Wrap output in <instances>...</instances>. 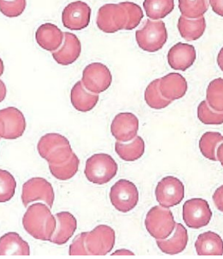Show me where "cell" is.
<instances>
[{
    "label": "cell",
    "instance_id": "cell-1",
    "mask_svg": "<svg viewBox=\"0 0 223 259\" xmlns=\"http://www.w3.org/2000/svg\"><path fill=\"white\" fill-rule=\"evenodd\" d=\"M22 224L28 235L35 239L51 241L57 228V220L49 205L40 203L28 207Z\"/></svg>",
    "mask_w": 223,
    "mask_h": 259
},
{
    "label": "cell",
    "instance_id": "cell-2",
    "mask_svg": "<svg viewBox=\"0 0 223 259\" xmlns=\"http://www.w3.org/2000/svg\"><path fill=\"white\" fill-rule=\"evenodd\" d=\"M37 150L42 159L53 164H63L73 153L69 140L58 133H48L42 136Z\"/></svg>",
    "mask_w": 223,
    "mask_h": 259
},
{
    "label": "cell",
    "instance_id": "cell-3",
    "mask_svg": "<svg viewBox=\"0 0 223 259\" xmlns=\"http://www.w3.org/2000/svg\"><path fill=\"white\" fill-rule=\"evenodd\" d=\"M118 169V164L109 154H95L86 160L84 175L88 182L103 185L114 178Z\"/></svg>",
    "mask_w": 223,
    "mask_h": 259
},
{
    "label": "cell",
    "instance_id": "cell-4",
    "mask_svg": "<svg viewBox=\"0 0 223 259\" xmlns=\"http://www.w3.org/2000/svg\"><path fill=\"white\" fill-rule=\"evenodd\" d=\"M136 41L142 50L155 53L162 49L168 38L165 24L162 21L147 19L144 26L136 32Z\"/></svg>",
    "mask_w": 223,
    "mask_h": 259
},
{
    "label": "cell",
    "instance_id": "cell-5",
    "mask_svg": "<svg viewBox=\"0 0 223 259\" xmlns=\"http://www.w3.org/2000/svg\"><path fill=\"white\" fill-rule=\"evenodd\" d=\"M128 21V12L123 3L106 4L100 7L97 14V26L106 33L125 30Z\"/></svg>",
    "mask_w": 223,
    "mask_h": 259
},
{
    "label": "cell",
    "instance_id": "cell-6",
    "mask_svg": "<svg viewBox=\"0 0 223 259\" xmlns=\"http://www.w3.org/2000/svg\"><path fill=\"white\" fill-rule=\"evenodd\" d=\"M145 225L149 234L157 240L167 239L175 230L176 223L171 210L156 205L148 211Z\"/></svg>",
    "mask_w": 223,
    "mask_h": 259
},
{
    "label": "cell",
    "instance_id": "cell-7",
    "mask_svg": "<svg viewBox=\"0 0 223 259\" xmlns=\"http://www.w3.org/2000/svg\"><path fill=\"white\" fill-rule=\"evenodd\" d=\"M116 242V233L111 227L100 225L86 232L85 245L88 255L104 256L111 252Z\"/></svg>",
    "mask_w": 223,
    "mask_h": 259
},
{
    "label": "cell",
    "instance_id": "cell-8",
    "mask_svg": "<svg viewBox=\"0 0 223 259\" xmlns=\"http://www.w3.org/2000/svg\"><path fill=\"white\" fill-rule=\"evenodd\" d=\"M109 197L113 206L123 213L134 209L139 201L137 187L126 179H120L111 187Z\"/></svg>",
    "mask_w": 223,
    "mask_h": 259
},
{
    "label": "cell",
    "instance_id": "cell-9",
    "mask_svg": "<svg viewBox=\"0 0 223 259\" xmlns=\"http://www.w3.org/2000/svg\"><path fill=\"white\" fill-rule=\"evenodd\" d=\"M55 193L51 183L46 179L35 177L24 183L22 187L21 200L25 207L29 204L40 200L52 208L54 203Z\"/></svg>",
    "mask_w": 223,
    "mask_h": 259
},
{
    "label": "cell",
    "instance_id": "cell-10",
    "mask_svg": "<svg viewBox=\"0 0 223 259\" xmlns=\"http://www.w3.org/2000/svg\"><path fill=\"white\" fill-rule=\"evenodd\" d=\"M81 81L88 92L99 95L111 86L112 75L111 71L104 64L93 63L83 70Z\"/></svg>",
    "mask_w": 223,
    "mask_h": 259
},
{
    "label": "cell",
    "instance_id": "cell-11",
    "mask_svg": "<svg viewBox=\"0 0 223 259\" xmlns=\"http://www.w3.org/2000/svg\"><path fill=\"white\" fill-rule=\"evenodd\" d=\"M155 196L161 206L166 208L176 206L184 198L183 183L171 176L164 177L156 187Z\"/></svg>",
    "mask_w": 223,
    "mask_h": 259
},
{
    "label": "cell",
    "instance_id": "cell-12",
    "mask_svg": "<svg viewBox=\"0 0 223 259\" xmlns=\"http://www.w3.org/2000/svg\"><path fill=\"white\" fill-rule=\"evenodd\" d=\"M212 212L206 200L202 198L188 200L183 205V220L187 227L200 229L206 226L211 220Z\"/></svg>",
    "mask_w": 223,
    "mask_h": 259
},
{
    "label": "cell",
    "instance_id": "cell-13",
    "mask_svg": "<svg viewBox=\"0 0 223 259\" xmlns=\"http://www.w3.org/2000/svg\"><path fill=\"white\" fill-rule=\"evenodd\" d=\"M0 136L5 140H15L23 136L26 123L24 114L15 107H8L0 111Z\"/></svg>",
    "mask_w": 223,
    "mask_h": 259
},
{
    "label": "cell",
    "instance_id": "cell-14",
    "mask_svg": "<svg viewBox=\"0 0 223 259\" xmlns=\"http://www.w3.org/2000/svg\"><path fill=\"white\" fill-rule=\"evenodd\" d=\"M91 8L87 4L76 1L65 7L62 21L65 28L72 31H81L87 27L90 22Z\"/></svg>",
    "mask_w": 223,
    "mask_h": 259
},
{
    "label": "cell",
    "instance_id": "cell-15",
    "mask_svg": "<svg viewBox=\"0 0 223 259\" xmlns=\"http://www.w3.org/2000/svg\"><path fill=\"white\" fill-rule=\"evenodd\" d=\"M139 120L133 113H120L113 118L111 125L112 136L118 141L127 143L137 136Z\"/></svg>",
    "mask_w": 223,
    "mask_h": 259
},
{
    "label": "cell",
    "instance_id": "cell-16",
    "mask_svg": "<svg viewBox=\"0 0 223 259\" xmlns=\"http://www.w3.org/2000/svg\"><path fill=\"white\" fill-rule=\"evenodd\" d=\"M64 35L63 46L58 51L53 52L52 56L57 63L67 66L72 65L80 56L81 45L80 40L74 33L65 32Z\"/></svg>",
    "mask_w": 223,
    "mask_h": 259
},
{
    "label": "cell",
    "instance_id": "cell-17",
    "mask_svg": "<svg viewBox=\"0 0 223 259\" xmlns=\"http://www.w3.org/2000/svg\"><path fill=\"white\" fill-rule=\"evenodd\" d=\"M167 59L173 70L186 71L192 66L196 59V49L192 45L178 42L169 50Z\"/></svg>",
    "mask_w": 223,
    "mask_h": 259
},
{
    "label": "cell",
    "instance_id": "cell-18",
    "mask_svg": "<svg viewBox=\"0 0 223 259\" xmlns=\"http://www.w3.org/2000/svg\"><path fill=\"white\" fill-rule=\"evenodd\" d=\"M65 35L56 25L46 23L40 25L35 32V40L40 48L50 52L59 49Z\"/></svg>",
    "mask_w": 223,
    "mask_h": 259
},
{
    "label": "cell",
    "instance_id": "cell-19",
    "mask_svg": "<svg viewBox=\"0 0 223 259\" xmlns=\"http://www.w3.org/2000/svg\"><path fill=\"white\" fill-rule=\"evenodd\" d=\"M159 88L164 98L173 102L186 95L187 81L180 74L172 72L159 79Z\"/></svg>",
    "mask_w": 223,
    "mask_h": 259
},
{
    "label": "cell",
    "instance_id": "cell-20",
    "mask_svg": "<svg viewBox=\"0 0 223 259\" xmlns=\"http://www.w3.org/2000/svg\"><path fill=\"white\" fill-rule=\"evenodd\" d=\"M57 228L50 242L63 245L68 242L77 230V220L69 212H60L56 214Z\"/></svg>",
    "mask_w": 223,
    "mask_h": 259
},
{
    "label": "cell",
    "instance_id": "cell-21",
    "mask_svg": "<svg viewBox=\"0 0 223 259\" xmlns=\"http://www.w3.org/2000/svg\"><path fill=\"white\" fill-rule=\"evenodd\" d=\"M70 99L74 109L80 112L86 113L92 111L97 106L99 97L97 94L88 92L81 80L77 81L72 88Z\"/></svg>",
    "mask_w": 223,
    "mask_h": 259
},
{
    "label": "cell",
    "instance_id": "cell-22",
    "mask_svg": "<svg viewBox=\"0 0 223 259\" xmlns=\"http://www.w3.org/2000/svg\"><path fill=\"white\" fill-rule=\"evenodd\" d=\"M189 236L187 229L180 223H176L174 233L168 239H157L159 249L166 254L175 255L182 253L187 247Z\"/></svg>",
    "mask_w": 223,
    "mask_h": 259
},
{
    "label": "cell",
    "instance_id": "cell-23",
    "mask_svg": "<svg viewBox=\"0 0 223 259\" xmlns=\"http://www.w3.org/2000/svg\"><path fill=\"white\" fill-rule=\"evenodd\" d=\"M195 247L199 256L223 255V240L215 232H206L198 236Z\"/></svg>",
    "mask_w": 223,
    "mask_h": 259
},
{
    "label": "cell",
    "instance_id": "cell-24",
    "mask_svg": "<svg viewBox=\"0 0 223 259\" xmlns=\"http://www.w3.org/2000/svg\"><path fill=\"white\" fill-rule=\"evenodd\" d=\"M0 253L2 256H28L30 255V246L17 232H9L1 237Z\"/></svg>",
    "mask_w": 223,
    "mask_h": 259
},
{
    "label": "cell",
    "instance_id": "cell-25",
    "mask_svg": "<svg viewBox=\"0 0 223 259\" xmlns=\"http://www.w3.org/2000/svg\"><path fill=\"white\" fill-rule=\"evenodd\" d=\"M177 27L182 38L187 41H194L201 38L204 33L206 23L203 17L198 19H189L181 16Z\"/></svg>",
    "mask_w": 223,
    "mask_h": 259
},
{
    "label": "cell",
    "instance_id": "cell-26",
    "mask_svg": "<svg viewBox=\"0 0 223 259\" xmlns=\"http://www.w3.org/2000/svg\"><path fill=\"white\" fill-rule=\"evenodd\" d=\"M115 151L124 161H136L145 153V142L141 136H136L128 143L118 141L115 143Z\"/></svg>",
    "mask_w": 223,
    "mask_h": 259
},
{
    "label": "cell",
    "instance_id": "cell-27",
    "mask_svg": "<svg viewBox=\"0 0 223 259\" xmlns=\"http://www.w3.org/2000/svg\"><path fill=\"white\" fill-rule=\"evenodd\" d=\"M143 7L148 17L152 20H159L172 12L174 0H145Z\"/></svg>",
    "mask_w": 223,
    "mask_h": 259
},
{
    "label": "cell",
    "instance_id": "cell-28",
    "mask_svg": "<svg viewBox=\"0 0 223 259\" xmlns=\"http://www.w3.org/2000/svg\"><path fill=\"white\" fill-rule=\"evenodd\" d=\"M79 159L72 153L68 160L60 164H49L50 171L55 178L60 181L72 179L79 169Z\"/></svg>",
    "mask_w": 223,
    "mask_h": 259
},
{
    "label": "cell",
    "instance_id": "cell-29",
    "mask_svg": "<svg viewBox=\"0 0 223 259\" xmlns=\"http://www.w3.org/2000/svg\"><path fill=\"white\" fill-rule=\"evenodd\" d=\"M223 142V136L217 132H207L202 136L199 148L202 154L210 160L217 161L216 149Z\"/></svg>",
    "mask_w": 223,
    "mask_h": 259
},
{
    "label": "cell",
    "instance_id": "cell-30",
    "mask_svg": "<svg viewBox=\"0 0 223 259\" xmlns=\"http://www.w3.org/2000/svg\"><path fill=\"white\" fill-rule=\"evenodd\" d=\"M208 0H179V8L184 17L198 19L208 10Z\"/></svg>",
    "mask_w": 223,
    "mask_h": 259
},
{
    "label": "cell",
    "instance_id": "cell-31",
    "mask_svg": "<svg viewBox=\"0 0 223 259\" xmlns=\"http://www.w3.org/2000/svg\"><path fill=\"white\" fill-rule=\"evenodd\" d=\"M159 79L150 83L145 92V100L152 109L160 110L167 107L171 104V101L164 98L159 91Z\"/></svg>",
    "mask_w": 223,
    "mask_h": 259
},
{
    "label": "cell",
    "instance_id": "cell-32",
    "mask_svg": "<svg viewBox=\"0 0 223 259\" xmlns=\"http://www.w3.org/2000/svg\"><path fill=\"white\" fill-rule=\"evenodd\" d=\"M206 102L217 112H223V79L217 78L210 81L206 91Z\"/></svg>",
    "mask_w": 223,
    "mask_h": 259
},
{
    "label": "cell",
    "instance_id": "cell-33",
    "mask_svg": "<svg viewBox=\"0 0 223 259\" xmlns=\"http://www.w3.org/2000/svg\"><path fill=\"white\" fill-rule=\"evenodd\" d=\"M198 118L201 123L205 125L223 124V112H217L212 110L206 101H203L198 106Z\"/></svg>",
    "mask_w": 223,
    "mask_h": 259
},
{
    "label": "cell",
    "instance_id": "cell-34",
    "mask_svg": "<svg viewBox=\"0 0 223 259\" xmlns=\"http://www.w3.org/2000/svg\"><path fill=\"white\" fill-rule=\"evenodd\" d=\"M0 182H1L0 202L6 203L12 199L15 194L17 182L10 172L3 169L0 170Z\"/></svg>",
    "mask_w": 223,
    "mask_h": 259
},
{
    "label": "cell",
    "instance_id": "cell-35",
    "mask_svg": "<svg viewBox=\"0 0 223 259\" xmlns=\"http://www.w3.org/2000/svg\"><path fill=\"white\" fill-rule=\"evenodd\" d=\"M1 12L7 17H19L24 12L26 0H0Z\"/></svg>",
    "mask_w": 223,
    "mask_h": 259
},
{
    "label": "cell",
    "instance_id": "cell-36",
    "mask_svg": "<svg viewBox=\"0 0 223 259\" xmlns=\"http://www.w3.org/2000/svg\"><path fill=\"white\" fill-rule=\"evenodd\" d=\"M124 5L126 7L129 14V21L125 30L130 31L137 27L140 24L142 19L144 17L143 10L139 5L130 2H123Z\"/></svg>",
    "mask_w": 223,
    "mask_h": 259
},
{
    "label": "cell",
    "instance_id": "cell-37",
    "mask_svg": "<svg viewBox=\"0 0 223 259\" xmlns=\"http://www.w3.org/2000/svg\"><path fill=\"white\" fill-rule=\"evenodd\" d=\"M86 235V232H82L75 237L70 246L69 254L71 256H79V255H81V256L87 255L88 256L87 250L85 245Z\"/></svg>",
    "mask_w": 223,
    "mask_h": 259
},
{
    "label": "cell",
    "instance_id": "cell-38",
    "mask_svg": "<svg viewBox=\"0 0 223 259\" xmlns=\"http://www.w3.org/2000/svg\"><path fill=\"white\" fill-rule=\"evenodd\" d=\"M212 200L217 210L223 212V185L216 190L212 196Z\"/></svg>",
    "mask_w": 223,
    "mask_h": 259
},
{
    "label": "cell",
    "instance_id": "cell-39",
    "mask_svg": "<svg viewBox=\"0 0 223 259\" xmlns=\"http://www.w3.org/2000/svg\"><path fill=\"white\" fill-rule=\"evenodd\" d=\"M212 11L217 15L223 17V0H209Z\"/></svg>",
    "mask_w": 223,
    "mask_h": 259
},
{
    "label": "cell",
    "instance_id": "cell-40",
    "mask_svg": "<svg viewBox=\"0 0 223 259\" xmlns=\"http://www.w3.org/2000/svg\"><path fill=\"white\" fill-rule=\"evenodd\" d=\"M216 154H217V160L221 163V164H222L223 166V143L221 144V145L217 147V153Z\"/></svg>",
    "mask_w": 223,
    "mask_h": 259
},
{
    "label": "cell",
    "instance_id": "cell-41",
    "mask_svg": "<svg viewBox=\"0 0 223 259\" xmlns=\"http://www.w3.org/2000/svg\"><path fill=\"white\" fill-rule=\"evenodd\" d=\"M217 62L219 68L223 71V47L219 51L218 56H217Z\"/></svg>",
    "mask_w": 223,
    "mask_h": 259
},
{
    "label": "cell",
    "instance_id": "cell-42",
    "mask_svg": "<svg viewBox=\"0 0 223 259\" xmlns=\"http://www.w3.org/2000/svg\"><path fill=\"white\" fill-rule=\"evenodd\" d=\"M112 255L113 256V255H132L133 256L134 253L127 249H119L113 252Z\"/></svg>",
    "mask_w": 223,
    "mask_h": 259
},
{
    "label": "cell",
    "instance_id": "cell-43",
    "mask_svg": "<svg viewBox=\"0 0 223 259\" xmlns=\"http://www.w3.org/2000/svg\"><path fill=\"white\" fill-rule=\"evenodd\" d=\"M1 101H3L5 99V96H6V87H5L3 81H1Z\"/></svg>",
    "mask_w": 223,
    "mask_h": 259
}]
</instances>
